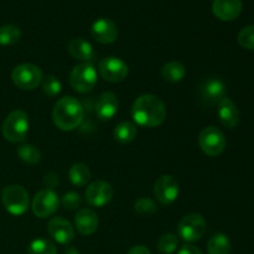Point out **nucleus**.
I'll use <instances>...</instances> for the list:
<instances>
[{"label": "nucleus", "instance_id": "0eeeda50", "mask_svg": "<svg viewBox=\"0 0 254 254\" xmlns=\"http://www.w3.org/2000/svg\"><path fill=\"white\" fill-rule=\"evenodd\" d=\"M42 71L32 64H21L11 72V79L15 86L24 91L35 89L42 82Z\"/></svg>", "mask_w": 254, "mask_h": 254}, {"label": "nucleus", "instance_id": "423d86ee", "mask_svg": "<svg viewBox=\"0 0 254 254\" xmlns=\"http://www.w3.org/2000/svg\"><path fill=\"white\" fill-rule=\"evenodd\" d=\"M206 232V221L197 212L184 216L178 225V235L185 242H197Z\"/></svg>", "mask_w": 254, "mask_h": 254}, {"label": "nucleus", "instance_id": "f03ea898", "mask_svg": "<svg viewBox=\"0 0 254 254\" xmlns=\"http://www.w3.org/2000/svg\"><path fill=\"white\" fill-rule=\"evenodd\" d=\"M84 118V109L81 102L73 97H64L55 103L52 119L60 130L71 131L81 126Z\"/></svg>", "mask_w": 254, "mask_h": 254}, {"label": "nucleus", "instance_id": "c85d7f7f", "mask_svg": "<svg viewBox=\"0 0 254 254\" xmlns=\"http://www.w3.org/2000/svg\"><path fill=\"white\" fill-rule=\"evenodd\" d=\"M61 82L54 74H49L45 78H42V91L47 97H56L61 92Z\"/></svg>", "mask_w": 254, "mask_h": 254}, {"label": "nucleus", "instance_id": "dca6fc26", "mask_svg": "<svg viewBox=\"0 0 254 254\" xmlns=\"http://www.w3.org/2000/svg\"><path fill=\"white\" fill-rule=\"evenodd\" d=\"M212 11L223 21H232L240 16L242 11L241 0H213Z\"/></svg>", "mask_w": 254, "mask_h": 254}, {"label": "nucleus", "instance_id": "f704fd0d", "mask_svg": "<svg viewBox=\"0 0 254 254\" xmlns=\"http://www.w3.org/2000/svg\"><path fill=\"white\" fill-rule=\"evenodd\" d=\"M127 254H151V252L145 246H134L128 251Z\"/></svg>", "mask_w": 254, "mask_h": 254}, {"label": "nucleus", "instance_id": "aec40b11", "mask_svg": "<svg viewBox=\"0 0 254 254\" xmlns=\"http://www.w3.org/2000/svg\"><path fill=\"white\" fill-rule=\"evenodd\" d=\"M68 52L73 59L91 64L94 60V50L84 39H73L68 44Z\"/></svg>", "mask_w": 254, "mask_h": 254}, {"label": "nucleus", "instance_id": "2eb2a0df", "mask_svg": "<svg viewBox=\"0 0 254 254\" xmlns=\"http://www.w3.org/2000/svg\"><path fill=\"white\" fill-rule=\"evenodd\" d=\"M91 34L96 41L108 45L117 40L118 29H117V25L111 19L101 17V19L96 20L93 22L91 27Z\"/></svg>", "mask_w": 254, "mask_h": 254}, {"label": "nucleus", "instance_id": "2f4dec72", "mask_svg": "<svg viewBox=\"0 0 254 254\" xmlns=\"http://www.w3.org/2000/svg\"><path fill=\"white\" fill-rule=\"evenodd\" d=\"M61 203L66 210H77L78 207H81L82 198L78 193L71 191V192L64 193L61 200Z\"/></svg>", "mask_w": 254, "mask_h": 254}, {"label": "nucleus", "instance_id": "a211bd4d", "mask_svg": "<svg viewBox=\"0 0 254 254\" xmlns=\"http://www.w3.org/2000/svg\"><path fill=\"white\" fill-rule=\"evenodd\" d=\"M217 106L218 118L222 126L228 129H235L240 123V112L237 106L228 98H223Z\"/></svg>", "mask_w": 254, "mask_h": 254}, {"label": "nucleus", "instance_id": "412c9836", "mask_svg": "<svg viewBox=\"0 0 254 254\" xmlns=\"http://www.w3.org/2000/svg\"><path fill=\"white\" fill-rule=\"evenodd\" d=\"M186 74V68L181 62L170 61L165 64L161 68V76L166 82L176 83V82L183 81Z\"/></svg>", "mask_w": 254, "mask_h": 254}, {"label": "nucleus", "instance_id": "5701e85b", "mask_svg": "<svg viewBox=\"0 0 254 254\" xmlns=\"http://www.w3.org/2000/svg\"><path fill=\"white\" fill-rule=\"evenodd\" d=\"M208 254H230L231 242L225 233H216L210 238L207 245Z\"/></svg>", "mask_w": 254, "mask_h": 254}, {"label": "nucleus", "instance_id": "7ed1b4c3", "mask_svg": "<svg viewBox=\"0 0 254 254\" xmlns=\"http://www.w3.org/2000/svg\"><path fill=\"white\" fill-rule=\"evenodd\" d=\"M2 135L10 143H22L29 134V117L21 109L12 111L2 123Z\"/></svg>", "mask_w": 254, "mask_h": 254}, {"label": "nucleus", "instance_id": "ddd939ff", "mask_svg": "<svg viewBox=\"0 0 254 254\" xmlns=\"http://www.w3.org/2000/svg\"><path fill=\"white\" fill-rule=\"evenodd\" d=\"M49 235L60 245H68L74 238V228L69 221L62 217H55L50 220L47 225Z\"/></svg>", "mask_w": 254, "mask_h": 254}, {"label": "nucleus", "instance_id": "7c9ffc66", "mask_svg": "<svg viewBox=\"0 0 254 254\" xmlns=\"http://www.w3.org/2000/svg\"><path fill=\"white\" fill-rule=\"evenodd\" d=\"M238 44L247 50H254V25L245 27L238 34Z\"/></svg>", "mask_w": 254, "mask_h": 254}, {"label": "nucleus", "instance_id": "f8f14e48", "mask_svg": "<svg viewBox=\"0 0 254 254\" xmlns=\"http://www.w3.org/2000/svg\"><path fill=\"white\" fill-rule=\"evenodd\" d=\"M113 195L114 190L111 184H108L107 181L98 180L92 183L87 188L86 192H84V198H86L87 203L93 207H103L113 198Z\"/></svg>", "mask_w": 254, "mask_h": 254}, {"label": "nucleus", "instance_id": "6ab92c4d", "mask_svg": "<svg viewBox=\"0 0 254 254\" xmlns=\"http://www.w3.org/2000/svg\"><path fill=\"white\" fill-rule=\"evenodd\" d=\"M77 231L83 236H91L98 228V216L89 208H81L74 217Z\"/></svg>", "mask_w": 254, "mask_h": 254}, {"label": "nucleus", "instance_id": "a878e982", "mask_svg": "<svg viewBox=\"0 0 254 254\" xmlns=\"http://www.w3.org/2000/svg\"><path fill=\"white\" fill-rule=\"evenodd\" d=\"M29 254H57L56 245L49 240L37 238L34 240L27 247Z\"/></svg>", "mask_w": 254, "mask_h": 254}, {"label": "nucleus", "instance_id": "9b49d317", "mask_svg": "<svg viewBox=\"0 0 254 254\" xmlns=\"http://www.w3.org/2000/svg\"><path fill=\"white\" fill-rule=\"evenodd\" d=\"M180 186L175 178L171 175H163L155 181L154 196L161 205H171L179 197Z\"/></svg>", "mask_w": 254, "mask_h": 254}, {"label": "nucleus", "instance_id": "bb28decb", "mask_svg": "<svg viewBox=\"0 0 254 254\" xmlns=\"http://www.w3.org/2000/svg\"><path fill=\"white\" fill-rule=\"evenodd\" d=\"M17 156L21 159L24 163L26 164H37L41 160V153H40L39 149L34 145H30V144H24V145H20L16 150Z\"/></svg>", "mask_w": 254, "mask_h": 254}, {"label": "nucleus", "instance_id": "1a4fd4ad", "mask_svg": "<svg viewBox=\"0 0 254 254\" xmlns=\"http://www.w3.org/2000/svg\"><path fill=\"white\" fill-rule=\"evenodd\" d=\"M60 205L59 195L52 189H44L32 200V212L36 217L46 218L54 215Z\"/></svg>", "mask_w": 254, "mask_h": 254}, {"label": "nucleus", "instance_id": "473e14b6", "mask_svg": "<svg viewBox=\"0 0 254 254\" xmlns=\"http://www.w3.org/2000/svg\"><path fill=\"white\" fill-rule=\"evenodd\" d=\"M178 254H202L200 248L193 245H185L180 248Z\"/></svg>", "mask_w": 254, "mask_h": 254}, {"label": "nucleus", "instance_id": "72a5a7b5", "mask_svg": "<svg viewBox=\"0 0 254 254\" xmlns=\"http://www.w3.org/2000/svg\"><path fill=\"white\" fill-rule=\"evenodd\" d=\"M45 184H47V186H49L47 189H52L56 184H59V176L55 175L54 173H49L45 176Z\"/></svg>", "mask_w": 254, "mask_h": 254}, {"label": "nucleus", "instance_id": "b1692460", "mask_svg": "<svg viewBox=\"0 0 254 254\" xmlns=\"http://www.w3.org/2000/svg\"><path fill=\"white\" fill-rule=\"evenodd\" d=\"M138 130H136V126L131 122H122L114 129V138L119 141V143H130L135 139Z\"/></svg>", "mask_w": 254, "mask_h": 254}, {"label": "nucleus", "instance_id": "4468645a", "mask_svg": "<svg viewBox=\"0 0 254 254\" xmlns=\"http://www.w3.org/2000/svg\"><path fill=\"white\" fill-rule=\"evenodd\" d=\"M201 98L206 104H218L223 98H226V86L221 79L207 78L200 86Z\"/></svg>", "mask_w": 254, "mask_h": 254}, {"label": "nucleus", "instance_id": "20e7f679", "mask_svg": "<svg viewBox=\"0 0 254 254\" xmlns=\"http://www.w3.org/2000/svg\"><path fill=\"white\" fill-rule=\"evenodd\" d=\"M4 207L14 216H21L27 211L30 205L29 192L21 185H10L1 193Z\"/></svg>", "mask_w": 254, "mask_h": 254}, {"label": "nucleus", "instance_id": "c756f323", "mask_svg": "<svg viewBox=\"0 0 254 254\" xmlns=\"http://www.w3.org/2000/svg\"><path fill=\"white\" fill-rule=\"evenodd\" d=\"M135 211L143 216H151L156 212V206L154 201L149 197H140L135 201Z\"/></svg>", "mask_w": 254, "mask_h": 254}, {"label": "nucleus", "instance_id": "393cba45", "mask_svg": "<svg viewBox=\"0 0 254 254\" xmlns=\"http://www.w3.org/2000/svg\"><path fill=\"white\" fill-rule=\"evenodd\" d=\"M21 37V31L17 26L11 24L4 25L0 27V45L1 46H11L15 45Z\"/></svg>", "mask_w": 254, "mask_h": 254}, {"label": "nucleus", "instance_id": "f257e3e1", "mask_svg": "<svg viewBox=\"0 0 254 254\" xmlns=\"http://www.w3.org/2000/svg\"><path fill=\"white\" fill-rule=\"evenodd\" d=\"M131 117L138 126L153 128L164 123L166 107L159 97L154 94H141L131 106Z\"/></svg>", "mask_w": 254, "mask_h": 254}, {"label": "nucleus", "instance_id": "c9c22d12", "mask_svg": "<svg viewBox=\"0 0 254 254\" xmlns=\"http://www.w3.org/2000/svg\"><path fill=\"white\" fill-rule=\"evenodd\" d=\"M64 254H79V252L76 250V248L69 247V248H67L66 251H64Z\"/></svg>", "mask_w": 254, "mask_h": 254}, {"label": "nucleus", "instance_id": "4be33fe9", "mask_svg": "<svg viewBox=\"0 0 254 254\" xmlns=\"http://www.w3.org/2000/svg\"><path fill=\"white\" fill-rule=\"evenodd\" d=\"M68 178L73 185L84 186L91 180V170L86 164L76 163L68 170Z\"/></svg>", "mask_w": 254, "mask_h": 254}, {"label": "nucleus", "instance_id": "cd10ccee", "mask_svg": "<svg viewBox=\"0 0 254 254\" xmlns=\"http://www.w3.org/2000/svg\"><path fill=\"white\" fill-rule=\"evenodd\" d=\"M179 246V240L173 233H165L158 241V250L161 254H173Z\"/></svg>", "mask_w": 254, "mask_h": 254}, {"label": "nucleus", "instance_id": "f3484780", "mask_svg": "<svg viewBox=\"0 0 254 254\" xmlns=\"http://www.w3.org/2000/svg\"><path fill=\"white\" fill-rule=\"evenodd\" d=\"M119 102L113 92H104L99 96L96 103V114L102 121H109L118 112Z\"/></svg>", "mask_w": 254, "mask_h": 254}, {"label": "nucleus", "instance_id": "9d476101", "mask_svg": "<svg viewBox=\"0 0 254 254\" xmlns=\"http://www.w3.org/2000/svg\"><path fill=\"white\" fill-rule=\"evenodd\" d=\"M98 69L101 76L106 81L112 83H118L124 81L128 76V64L119 57H106L98 64Z\"/></svg>", "mask_w": 254, "mask_h": 254}, {"label": "nucleus", "instance_id": "39448f33", "mask_svg": "<svg viewBox=\"0 0 254 254\" xmlns=\"http://www.w3.org/2000/svg\"><path fill=\"white\" fill-rule=\"evenodd\" d=\"M71 87L78 93L91 92L97 84V71L94 66L88 62H82L73 67L69 74Z\"/></svg>", "mask_w": 254, "mask_h": 254}, {"label": "nucleus", "instance_id": "6e6552de", "mask_svg": "<svg viewBox=\"0 0 254 254\" xmlns=\"http://www.w3.org/2000/svg\"><path fill=\"white\" fill-rule=\"evenodd\" d=\"M198 144L206 155L218 156L226 148L225 134L216 127H206L200 133Z\"/></svg>", "mask_w": 254, "mask_h": 254}]
</instances>
